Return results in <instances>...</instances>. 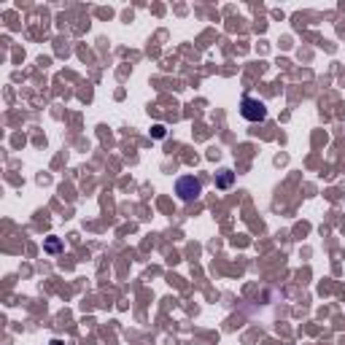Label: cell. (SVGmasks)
<instances>
[{"mask_svg":"<svg viewBox=\"0 0 345 345\" xmlns=\"http://www.w3.org/2000/svg\"><path fill=\"white\" fill-rule=\"evenodd\" d=\"M200 192H203V183H200L194 175H183V178H178V181H175V194L183 200V203L197 200Z\"/></svg>","mask_w":345,"mask_h":345,"instance_id":"cell-1","label":"cell"},{"mask_svg":"<svg viewBox=\"0 0 345 345\" xmlns=\"http://www.w3.org/2000/svg\"><path fill=\"white\" fill-rule=\"evenodd\" d=\"M240 116L248 119V122H264L267 119V105L262 100H254V97H243L240 100Z\"/></svg>","mask_w":345,"mask_h":345,"instance_id":"cell-2","label":"cell"},{"mask_svg":"<svg viewBox=\"0 0 345 345\" xmlns=\"http://www.w3.org/2000/svg\"><path fill=\"white\" fill-rule=\"evenodd\" d=\"M229 183H232V172H229V170H224V175H221V181H218V186H221V189H227Z\"/></svg>","mask_w":345,"mask_h":345,"instance_id":"cell-3","label":"cell"},{"mask_svg":"<svg viewBox=\"0 0 345 345\" xmlns=\"http://www.w3.org/2000/svg\"><path fill=\"white\" fill-rule=\"evenodd\" d=\"M46 248H49V251H57V248H60V243H57V240H49V243H46Z\"/></svg>","mask_w":345,"mask_h":345,"instance_id":"cell-4","label":"cell"},{"mask_svg":"<svg viewBox=\"0 0 345 345\" xmlns=\"http://www.w3.org/2000/svg\"><path fill=\"white\" fill-rule=\"evenodd\" d=\"M154 135L162 138V135H165V127H159V124H157V127H154Z\"/></svg>","mask_w":345,"mask_h":345,"instance_id":"cell-5","label":"cell"}]
</instances>
